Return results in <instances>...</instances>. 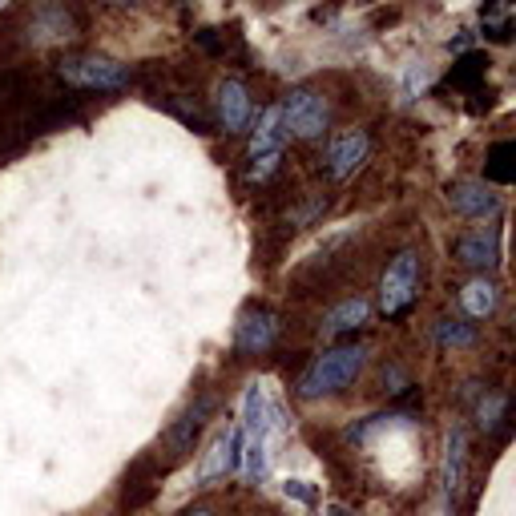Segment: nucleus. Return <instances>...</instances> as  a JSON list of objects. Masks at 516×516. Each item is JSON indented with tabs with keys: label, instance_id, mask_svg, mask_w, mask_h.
I'll list each match as a JSON object with an SVG mask.
<instances>
[{
	"label": "nucleus",
	"instance_id": "obj_1",
	"mask_svg": "<svg viewBox=\"0 0 516 516\" xmlns=\"http://www.w3.org/2000/svg\"><path fill=\"white\" fill-rule=\"evenodd\" d=\"M363 363H367V351H363V347H335V351H322L319 359L298 375V395L319 400V395L343 391V387L363 371Z\"/></svg>",
	"mask_w": 516,
	"mask_h": 516
},
{
	"label": "nucleus",
	"instance_id": "obj_2",
	"mask_svg": "<svg viewBox=\"0 0 516 516\" xmlns=\"http://www.w3.org/2000/svg\"><path fill=\"white\" fill-rule=\"evenodd\" d=\"M419 298V254L416 250H400L387 262L383 279H379V311L387 319H403Z\"/></svg>",
	"mask_w": 516,
	"mask_h": 516
},
{
	"label": "nucleus",
	"instance_id": "obj_3",
	"mask_svg": "<svg viewBox=\"0 0 516 516\" xmlns=\"http://www.w3.org/2000/svg\"><path fill=\"white\" fill-rule=\"evenodd\" d=\"M56 77L73 89H93V93H117L129 85V69L113 56L85 53V56H64L56 64Z\"/></svg>",
	"mask_w": 516,
	"mask_h": 516
},
{
	"label": "nucleus",
	"instance_id": "obj_4",
	"mask_svg": "<svg viewBox=\"0 0 516 516\" xmlns=\"http://www.w3.org/2000/svg\"><path fill=\"white\" fill-rule=\"evenodd\" d=\"M282 150H287V129H282L279 105H271V109L262 113V121H258L254 137H250V166H246L250 182H266V177L279 174Z\"/></svg>",
	"mask_w": 516,
	"mask_h": 516
},
{
	"label": "nucleus",
	"instance_id": "obj_5",
	"mask_svg": "<svg viewBox=\"0 0 516 516\" xmlns=\"http://www.w3.org/2000/svg\"><path fill=\"white\" fill-rule=\"evenodd\" d=\"M282 113V129H287V137H303V142H311V137H322V129H327V97L314 93V89H290L287 101L279 105Z\"/></svg>",
	"mask_w": 516,
	"mask_h": 516
},
{
	"label": "nucleus",
	"instance_id": "obj_6",
	"mask_svg": "<svg viewBox=\"0 0 516 516\" xmlns=\"http://www.w3.org/2000/svg\"><path fill=\"white\" fill-rule=\"evenodd\" d=\"M279 339V314L266 311V306H250L238 314V327H234V347L242 355H262L274 347Z\"/></svg>",
	"mask_w": 516,
	"mask_h": 516
},
{
	"label": "nucleus",
	"instance_id": "obj_7",
	"mask_svg": "<svg viewBox=\"0 0 516 516\" xmlns=\"http://www.w3.org/2000/svg\"><path fill=\"white\" fill-rule=\"evenodd\" d=\"M367 153H371V137L363 133V129H347V133H339V137H331V145H327V174L331 177H351L355 169L367 161Z\"/></svg>",
	"mask_w": 516,
	"mask_h": 516
},
{
	"label": "nucleus",
	"instance_id": "obj_8",
	"mask_svg": "<svg viewBox=\"0 0 516 516\" xmlns=\"http://www.w3.org/2000/svg\"><path fill=\"white\" fill-rule=\"evenodd\" d=\"M210 408H214V400H210V395H202V400L194 403V408H185L182 419H177V424L166 432V456H169V464H177V460H185L194 452V440H198V432H202V424H206Z\"/></svg>",
	"mask_w": 516,
	"mask_h": 516
},
{
	"label": "nucleus",
	"instance_id": "obj_9",
	"mask_svg": "<svg viewBox=\"0 0 516 516\" xmlns=\"http://www.w3.org/2000/svg\"><path fill=\"white\" fill-rule=\"evenodd\" d=\"M254 117V105H250V89L238 77H226L218 85V121H222L226 133H242Z\"/></svg>",
	"mask_w": 516,
	"mask_h": 516
},
{
	"label": "nucleus",
	"instance_id": "obj_10",
	"mask_svg": "<svg viewBox=\"0 0 516 516\" xmlns=\"http://www.w3.org/2000/svg\"><path fill=\"white\" fill-rule=\"evenodd\" d=\"M448 206L464 218H488L500 210V198L492 194V185H484V182H456L448 190Z\"/></svg>",
	"mask_w": 516,
	"mask_h": 516
},
{
	"label": "nucleus",
	"instance_id": "obj_11",
	"mask_svg": "<svg viewBox=\"0 0 516 516\" xmlns=\"http://www.w3.org/2000/svg\"><path fill=\"white\" fill-rule=\"evenodd\" d=\"M234 464H238V427H230V432H222L214 443H210L206 460H202V464H198V480H202V484L226 480V476L234 472Z\"/></svg>",
	"mask_w": 516,
	"mask_h": 516
},
{
	"label": "nucleus",
	"instance_id": "obj_12",
	"mask_svg": "<svg viewBox=\"0 0 516 516\" xmlns=\"http://www.w3.org/2000/svg\"><path fill=\"white\" fill-rule=\"evenodd\" d=\"M456 258L464 266H476V271H488V266L500 262V234L496 230H472L456 242Z\"/></svg>",
	"mask_w": 516,
	"mask_h": 516
},
{
	"label": "nucleus",
	"instance_id": "obj_13",
	"mask_svg": "<svg viewBox=\"0 0 516 516\" xmlns=\"http://www.w3.org/2000/svg\"><path fill=\"white\" fill-rule=\"evenodd\" d=\"M464 464H468V435H464V427H452L448 456H443V492H448V504L460 496V488H464Z\"/></svg>",
	"mask_w": 516,
	"mask_h": 516
},
{
	"label": "nucleus",
	"instance_id": "obj_14",
	"mask_svg": "<svg viewBox=\"0 0 516 516\" xmlns=\"http://www.w3.org/2000/svg\"><path fill=\"white\" fill-rule=\"evenodd\" d=\"M496 303H500V287L492 279H484V274L460 290V306H464L468 319H488L496 311Z\"/></svg>",
	"mask_w": 516,
	"mask_h": 516
},
{
	"label": "nucleus",
	"instance_id": "obj_15",
	"mask_svg": "<svg viewBox=\"0 0 516 516\" xmlns=\"http://www.w3.org/2000/svg\"><path fill=\"white\" fill-rule=\"evenodd\" d=\"M484 73H488V56H484V53H468V56H460V61L452 64V73H448V81H443V85L456 89V93H480Z\"/></svg>",
	"mask_w": 516,
	"mask_h": 516
},
{
	"label": "nucleus",
	"instance_id": "obj_16",
	"mask_svg": "<svg viewBox=\"0 0 516 516\" xmlns=\"http://www.w3.org/2000/svg\"><path fill=\"white\" fill-rule=\"evenodd\" d=\"M480 29L488 40L508 45L512 40V0H484L480 4Z\"/></svg>",
	"mask_w": 516,
	"mask_h": 516
},
{
	"label": "nucleus",
	"instance_id": "obj_17",
	"mask_svg": "<svg viewBox=\"0 0 516 516\" xmlns=\"http://www.w3.org/2000/svg\"><path fill=\"white\" fill-rule=\"evenodd\" d=\"M367 314H371L367 298L351 295V298H343V303L327 314V331H331V335H351V331H359L363 322H367Z\"/></svg>",
	"mask_w": 516,
	"mask_h": 516
},
{
	"label": "nucleus",
	"instance_id": "obj_18",
	"mask_svg": "<svg viewBox=\"0 0 516 516\" xmlns=\"http://www.w3.org/2000/svg\"><path fill=\"white\" fill-rule=\"evenodd\" d=\"M153 492H158V472H153V464H137L133 472L125 476V496H121V504H125V508H142Z\"/></svg>",
	"mask_w": 516,
	"mask_h": 516
},
{
	"label": "nucleus",
	"instance_id": "obj_19",
	"mask_svg": "<svg viewBox=\"0 0 516 516\" xmlns=\"http://www.w3.org/2000/svg\"><path fill=\"white\" fill-rule=\"evenodd\" d=\"M512 158H516V145H512V142H496V145L488 150V166H484V177H488V182H496V185L516 182Z\"/></svg>",
	"mask_w": 516,
	"mask_h": 516
},
{
	"label": "nucleus",
	"instance_id": "obj_20",
	"mask_svg": "<svg viewBox=\"0 0 516 516\" xmlns=\"http://www.w3.org/2000/svg\"><path fill=\"white\" fill-rule=\"evenodd\" d=\"M476 416H480V427L484 432H508V395L504 391H492L480 400V408H476Z\"/></svg>",
	"mask_w": 516,
	"mask_h": 516
},
{
	"label": "nucleus",
	"instance_id": "obj_21",
	"mask_svg": "<svg viewBox=\"0 0 516 516\" xmlns=\"http://www.w3.org/2000/svg\"><path fill=\"white\" fill-rule=\"evenodd\" d=\"M476 327L464 319H440L435 322V343L440 347H472Z\"/></svg>",
	"mask_w": 516,
	"mask_h": 516
},
{
	"label": "nucleus",
	"instance_id": "obj_22",
	"mask_svg": "<svg viewBox=\"0 0 516 516\" xmlns=\"http://www.w3.org/2000/svg\"><path fill=\"white\" fill-rule=\"evenodd\" d=\"M287 496H298V500H314V492L306 488L303 480H290V484H287Z\"/></svg>",
	"mask_w": 516,
	"mask_h": 516
},
{
	"label": "nucleus",
	"instance_id": "obj_23",
	"mask_svg": "<svg viewBox=\"0 0 516 516\" xmlns=\"http://www.w3.org/2000/svg\"><path fill=\"white\" fill-rule=\"evenodd\" d=\"M327 516H351V512H347L343 504H331V508H327Z\"/></svg>",
	"mask_w": 516,
	"mask_h": 516
},
{
	"label": "nucleus",
	"instance_id": "obj_24",
	"mask_svg": "<svg viewBox=\"0 0 516 516\" xmlns=\"http://www.w3.org/2000/svg\"><path fill=\"white\" fill-rule=\"evenodd\" d=\"M182 516H214L210 508H190V512H182Z\"/></svg>",
	"mask_w": 516,
	"mask_h": 516
},
{
	"label": "nucleus",
	"instance_id": "obj_25",
	"mask_svg": "<svg viewBox=\"0 0 516 516\" xmlns=\"http://www.w3.org/2000/svg\"><path fill=\"white\" fill-rule=\"evenodd\" d=\"M101 4H142V0H101Z\"/></svg>",
	"mask_w": 516,
	"mask_h": 516
},
{
	"label": "nucleus",
	"instance_id": "obj_26",
	"mask_svg": "<svg viewBox=\"0 0 516 516\" xmlns=\"http://www.w3.org/2000/svg\"><path fill=\"white\" fill-rule=\"evenodd\" d=\"M363 4H367V0H363Z\"/></svg>",
	"mask_w": 516,
	"mask_h": 516
}]
</instances>
